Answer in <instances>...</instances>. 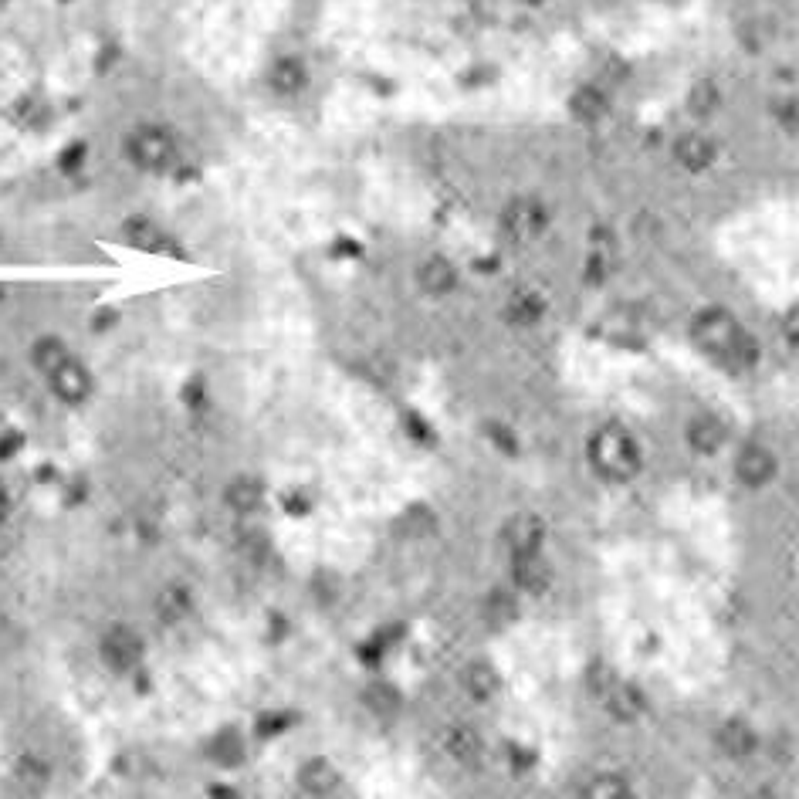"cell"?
Instances as JSON below:
<instances>
[{
	"label": "cell",
	"mask_w": 799,
	"mask_h": 799,
	"mask_svg": "<svg viewBox=\"0 0 799 799\" xmlns=\"http://www.w3.org/2000/svg\"><path fill=\"white\" fill-rule=\"evenodd\" d=\"M68 356H72V353H68V346H65V342H61L58 336H41V339L31 346V363H34V370H41L45 376L55 373Z\"/></svg>",
	"instance_id": "23"
},
{
	"label": "cell",
	"mask_w": 799,
	"mask_h": 799,
	"mask_svg": "<svg viewBox=\"0 0 799 799\" xmlns=\"http://www.w3.org/2000/svg\"><path fill=\"white\" fill-rule=\"evenodd\" d=\"M772 112H776V122H783L786 129H799V105L793 99H779L772 105Z\"/></svg>",
	"instance_id": "33"
},
{
	"label": "cell",
	"mask_w": 799,
	"mask_h": 799,
	"mask_svg": "<svg viewBox=\"0 0 799 799\" xmlns=\"http://www.w3.org/2000/svg\"><path fill=\"white\" fill-rule=\"evenodd\" d=\"M776 471H779L776 454H772L769 447H762V444L742 447L739 461H735V474H739V481L745 488H766L769 481L776 478Z\"/></svg>",
	"instance_id": "9"
},
{
	"label": "cell",
	"mask_w": 799,
	"mask_h": 799,
	"mask_svg": "<svg viewBox=\"0 0 799 799\" xmlns=\"http://www.w3.org/2000/svg\"><path fill=\"white\" fill-rule=\"evenodd\" d=\"M143 637L136 634L133 627H126V623H116V627H109L99 640V654H102V664L112 667V671L126 674V671H136L139 664H143Z\"/></svg>",
	"instance_id": "5"
},
{
	"label": "cell",
	"mask_w": 799,
	"mask_h": 799,
	"mask_svg": "<svg viewBox=\"0 0 799 799\" xmlns=\"http://www.w3.org/2000/svg\"><path fill=\"white\" fill-rule=\"evenodd\" d=\"M441 745H444V752L451 755L454 762H458V766H471V762L481 759V739H478V732H474V728H468V725L444 728Z\"/></svg>",
	"instance_id": "18"
},
{
	"label": "cell",
	"mask_w": 799,
	"mask_h": 799,
	"mask_svg": "<svg viewBox=\"0 0 799 799\" xmlns=\"http://www.w3.org/2000/svg\"><path fill=\"white\" fill-rule=\"evenodd\" d=\"M261 498H265V488L254 478H237L234 485L227 488V505H231L234 512H254V508L261 505Z\"/></svg>",
	"instance_id": "26"
},
{
	"label": "cell",
	"mask_w": 799,
	"mask_h": 799,
	"mask_svg": "<svg viewBox=\"0 0 799 799\" xmlns=\"http://www.w3.org/2000/svg\"><path fill=\"white\" fill-rule=\"evenodd\" d=\"M725 441H728V427L715 414H698L688 424V444H691V451L715 454V451H722Z\"/></svg>",
	"instance_id": "17"
},
{
	"label": "cell",
	"mask_w": 799,
	"mask_h": 799,
	"mask_svg": "<svg viewBox=\"0 0 799 799\" xmlns=\"http://www.w3.org/2000/svg\"><path fill=\"white\" fill-rule=\"evenodd\" d=\"M210 755H214L221 766H237L244 755V742L237 739V732H221L214 742H210Z\"/></svg>",
	"instance_id": "29"
},
{
	"label": "cell",
	"mask_w": 799,
	"mask_h": 799,
	"mask_svg": "<svg viewBox=\"0 0 799 799\" xmlns=\"http://www.w3.org/2000/svg\"><path fill=\"white\" fill-rule=\"evenodd\" d=\"M569 116L576 122H586V126H596L610 116V95L600 89V85H579V89L569 95Z\"/></svg>",
	"instance_id": "15"
},
{
	"label": "cell",
	"mask_w": 799,
	"mask_h": 799,
	"mask_svg": "<svg viewBox=\"0 0 799 799\" xmlns=\"http://www.w3.org/2000/svg\"><path fill=\"white\" fill-rule=\"evenodd\" d=\"M603 701H607V711L620 722H637L644 715V695L627 681H610L603 688Z\"/></svg>",
	"instance_id": "16"
},
{
	"label": "cell",
	"mask_w": 799,
	"mask_h": 799,
	"mask_svg": "<svg viewBox=\"0 0 799 799\" xmlns=\"http://www.w3.org/2000/svg\"><path fill=\"white\" fill-rule=\"evenodd\" d=\"M193 613V596L187 586H166V590L156 596V617L160 623H183Z\"/></svg>",
	"instance_id": "22"
},
{
	"label": "cell",
	"mask_w": 799,
	"mask_h": 799,
	"mask_svg": "<svg viewBox=\"0 0 799 799\" xmlns=\"http://www.w3.org/2000/svg\"><path fill=\"white\" fill-rule=\"evenodd\" d=\"M518 4H525V7H539V4H546V0H518Z\"/></svg>",
	"instance_id": "37"
},
{
	"label": "cell",
	"mask_w": 799,
	"mask_h": 799,
	"mask_svg": "<svg viewBox=\"0 0 799 799\" xmlns=\"http://www.w3.org/2000/svg\"><path fill=\"white\" fill-rule=\"evenodd\" d=\"M292 725H295V718L288 715V711H265V715L254 722V735H258V739H275V735L288 732Z\"/></svg>",
	"instance_id": "30"
},
{
	"label": "cell",
	"mask_w": 799,
	"mask_h": 799,
	"mask_svg": "<svg viewBox=\"0 0 799 799\" xmlns=\"http://www.w3.org/2000/svg\"><path fill=\"white\" fill-rule=\"evenodd\" d=\"M407 430H410V434H414V437H417V441H420V444H427L430 430H427V424H424V420H420V417L414 414V410H410V414H407Z\"/></svg>",
	"instance_id": "35"
},
{
	"label": "cell",
	"mask_w": 799,
	"mask_h": 799,
	"mask_svg": "<svg viewBox=\"0 0 799 799\" xmlns=\"http://www.w3.org/2000/svg\"><path fill=\"white\" fill-rule=\"evenodd\" d=\"M512 579L522 593H546L552 586V569L539 552H529V556H512Z\"/></svg>",
	"instance_id": "14"
},
{
	"label": "cell",
	"mask_w": 799,
	"mask_h": 799,
	"mask_svg": "<svg viewBox=\"0 0 799 799\" xmlns=\"http://www.w3.org/2000/svg\"><path fill=\"white\" fill-rule=\"evenodd\" d=\"M542 312H546V298H542L539 292H529V288L515 292L505 302V319L512 322V326H518V329L535 326V322L542 319Z\"/></svg>",
	"instance_id": "20"
},
{
	"label": "cell",
	"mask_w": 799,
	"mask_h": 799,
	"mask_svg": "<svg viewBox=\"0 0 799 799\" xmlns=\"http://www.w3.org/2000/svg\"><path fill=\"white\" fill-rule=\"evenodd\" d=\"M461 684L474 701H491L498 695V688H502V678H498V671L488 661H474L461 674Z\"/></svg>",
	"instance_id": "21"
},
{
	"label": "cell",
	"mask_w": 799,
	"mask_h": 799,
	"mask_svg": "<svg viewBox=\"0 0 799 799\" xmlns=\"http://www.w3.org/2000/svg\"><path fill=\"white\" fill-rule=\"evenodd\" d=\"M122 237H126L129 248L136 251H149V254H180L177 241L163 231L153 217H126L122 224Z\"/></svg>",
	"instance_id": "7"
},
{
	"label": "cell",
	"mask_w": 799,
	"mask_h": 799,
	"mask_svg": "<svg viewBox=\"0 0 799 799\" xmlns=\"http://www.w3.org/2000/svg\"><path fill=\"white\" fill-rule=\"evenodd\" d=\"M502 542L508 546L512 556H529V552H539L542 542H546V522L532 512L512 515L502 529Z\"/></svg>",
	"instance_id": "6"
},
{
	"label": "cell",
	"mask_w": 799,
	"mask_h": 799,
	"mask_svg": "<svg viewBox=\"0 0 799 799\" xmlns=\"http://www.w3.org/2000/svg\"><path fill=\"white\" fill-rule=\"evenodd\" d=\"M48 383H51V393H55L61 403H72V407L75 403H85L92 393V373L72 356H68L65 363L48 376Z\"/></svg>",
	"instance_id": "8"
},
{
	"label": "cell",
	"mask_w": 799,
	"mask_h": 799,
	"mask_svg": "<svg viewBox=\"0 0 799 799\" xmlns=\"http://www.w3.org/2000/svg\"><path fill=\"white\" fill-rule=\"evenodd\" d=\"M674 160L691 173H705L708 166L718 160V146H715V139L705 133H684L678 143H674Z\"/></svg>",
	"instance_id": "12"
},
{
	"label": "cell",
	"mask_w": 799,
	"mask_h": 799,
	"mask_svg": "<svg viewBox=\"0 0 799 799\" xmlns=\"http://www.w3.org/2000/svg\"><path fill=\"white\" fill-rule=\"evenodd\" d=\"M61 4H68V0H61Z\"/></svg>",
	"instance_id": "38"
},
{
	"label": "cell",
	"mask_w": 799,
	"mask_h": 799,
	"mask_svg": "<svg viewBox=\"0 0 799 799\" xmlns=\"http://www.w3.org/2000/svg\"><path fill=\"white\" fill-rule=\"evenodd\" d=\"M590 461L593 468L610 481H630L640 474V451L634 437L623 427H603L593 434L590 441Z\"/></svg>",
	"instance_id": "2"
},
{
	"label": "cell",
	"mask_w": 799,
	"mask_h": 799,
	"mask_svg": "<svg viewBox=\"0 0 799 799\" xmlns=\"http://www.w3.org/2000/svg\"><path fill=\"white\" fill-rule=\"evenodd\" d=\"M485 617L491 627H508L515 617H518V603H515V596H508V593H491L488 596V603H485Z\"/></svg>",
	"instance_id": "28"
},
{
	"label": "cell",
	"mask_w": 799,
	"mask_h": 799,
	"mask_svg": "<svg viewBox=\"0 0 799 799\" xmlns=\"http://www.w3.org/2000/svg\"><path fill=\"white\" fill-rule=\"evenodd\" d=\"M688 109H691V116L711 119L718 109H722V89H718L711 78H701V82L691 85V92H688Z\"/></svg>",
	"instance_id": "24"
},
{
	"label": "cell",
	"mask_w": 799,
	"mask_h": 799,
	"mask_svg": "<svg viewBox=\"0 0 799 799\" xmlns=\"http://www.w3.org/2000/svg\"><path fill=\"white\" fill-rule=\"evenodd\" d=\"M546 227H549V210L535 197H515V200H508V207L502 210V231L512 237L515 244L535 241V237L546 234Z\"/></svg>",
	"instance_id": "4"
},
{
	"label": "cell",
	"mask_w": 799,
	"mask_h": 799,
	"mask_svg": "<svg viewBox=\"0 0 799 799\" xmlns=\"http://www.w3.org/2000/svg\"><path fill=\"white\" fill-rule=\"evenodd\" d=\"M586 796H590V799H627L630 796V783L623 776L603 772V776L590 779V786H586Z\"/></svg>",
	"instance_id": "27"
},
{
	"label": "cell",
	"mask_w": 799,
	"mask_h": 799,
	"mask_svg": "<svg viewBox=\"0 0 799 799\" xmlns=\"http://www.w3.org/2000/svg\"><path fill=\"white\" fill-rule=\"evenodd\" d=\"M755 728L749 722H742V718H732V722H725L718 728V749L725 755H732V759H745V755L755 752Z\"/></svg>",
	"instance_id": "19"
},
{
	"label": "cell",
	"mask_w": 799,
	"mask_h": 799,
	"mask_svg": "<svg viewBox=\"0 0 799 799\" xmlns=\"http://www.w3.org/2000/svg\"><path fill=\"white\" fill-rule=\"evenodd\" d=\"M17 779H21L24 789L38 793V789H45V783H48V769L41 766L38 759H21L17 762Z\"/></svg>",
	"instance_id": "31"
},
{
	"label": "cell",
	"mask_w": 799,
	"mask_h": 799,
	"mask_svg": "<svg viewBox=\"0 0 799 799\" xmlns=\"http://www.w3.org/2000/svg\"><path fill=\"white\" fill-rule=\"evenodd\" d=\"M85 160H89V146H85L82 139H75L72 146H65V149H61V153H58V170L72 177V173L82 170Z\"/></svg>",
	"instance_id": "32"
},
{
	"label": "cell",
	"mask_w": 799,
	"mask_h": 799,
	"mask_svg": "<svg viewBox=\"0 0 799 799\" xmlns=\"http://www.w3.org/2000/svg\"><path fill=\"white\" fill-rule=\"evenodd\" d=\"M342 783L336 762L326 759V755H315V759L305 762L302 769H298V786H302V793L309 796H329L336 793Z\"/></svg>",
	"instance_id": "13"
},
{
	"label": "cell",
	"mask_w": 799,
	"mask_h": 799,
	"mask_svg": "<svg viewBox=\"0 0 799 799\" xmlns=\"http://www.w3.org/2000/svg\"><path fill=\"white\" fill-rule=\"evenodd\" d=\"M363 705L370 708L373 715H397L403 698L390 681H373V684H366V691H363Z\"/></svg>",
	"instance_id": "25"
},
{
	"label": "cell",
	"mask_w": 799,
	"mask_h": 799,
	"mask_svg": "<svg viewBox=\"0 0 799 799\" xmlns=\"http://www.w3.org/2000/svg\"><path fill=\"white\" fill-rule=\"evenodd\" d=\"M268 85H271V92L285 95V99L302 95L309 89V68H305V61L298 55H285L268 68Z\"/></svg>",
	"instance_id": "10"
},
{
	"label": "cell",
	"mask_w": 799,
	"mask_h": 799,
	"mask_svg": "<svg viewBox=\"0 0 799 799\" xmlns=\"http://www.w3.org/2000/svg\"><path fill=\"white\" fill-rule=\"evenodd\" d=\"M783 336H786L789 346L799 349V305H796V309H789V312H786V319H783Z\"/></svg>",
	"instance_id": "34"
},
{
	"label": "cell",
	"mask_w": 799,
	"mask_h": 799,
	"mask_svg": "<svg viewBox=\"0 0 799 799\" xmlns=\"http://www.w3.org/2000/svg\"><path fill=\"white\" fill-rule=\"evenodd\" d=\"M126 156L146 173H166L177 163V139L163 126H139L126 136Z\"/></svg>",
	"instance_id": "3"
},
{
	"label": "cell",
	"mask_w": 799,
	"mask_h": 799,
	"mask_svg": "<svg viewBox=\"0 0 799 799\" xmlns=\"http://www.w3.org/2000/svg\"><path fill=\"white\" fill-rule=\"evenodd\" d=\"M7 515H11V495H7V488L0 485V525L7 522Z\"/></svg>",
	"instance_id": "36"
},
{
	"label": "cell",
	"mask_w": 799,
	"mask_h": 799,
	"mask_svg": "<svg viewBox=\"0 0 799 799\" xmlns=\"http://www.w3.org/2000/svg\"><path fill=\"white\" fill-rule=\"evenodd\" d=\"M691 339L701 353L711 359H725L735 366H755L759 363V342L745 332L739 322L732 319V312L725 309H705L695 315L691 322Z\"/></svg>",
	"instance_id": "1"
},
{
	"label": "cell",
	"mask_w": 799,
	"mask_h": 799,
	"mask_svg": "<svg viewBox=\"0 0 799 799\" xmlns=\"http://www.w3.org/2000/svg\"><path fill=\"white\" fill-rule=\"evenodd\" d=\"M417 285H420V292L444 298L458 288V268H454L444 254H430V258L420 261V268H417Z\"/></svg>",
	"instance_id": "11"
}]
</instances>
